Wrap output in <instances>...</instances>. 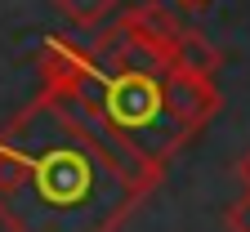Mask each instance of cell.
Masks as SVG:
<instances>
[{
	"label": "cell",
	"instance_id": "5",
	"mask_svg": "<svg viewBox=\"0 0 250 232\" xmlns=\"http://www.w3.org/2000/svg\"><path fill=\"white\" fill-rule=\"evenodd\" d=\"M219 67H224V49L210 45L201 31H188L183 27V36L170 54V72H192V76H214Z\"/></svg>",
	"mask_w": 250,
	"mask_h": 232
},
{
	"label": "cell",
	"instance_id": "8",
	"mask_svg": "<svg viewBox=\"0 0 250 232\" xmlns=\"http://www.w3.org/2000/svg\"><path fill=\"white\" fill-rule=\"evenodd\" d=\"M237 179H241V188H250V148L237 156Z\"/></svg>",
	"mask_w": 250,
	"mask_h": 232
},
{
	"label": "cell",
	"instance_id": "9",
	"mask_svg": "<svg viewBox=\"0 0 250 232\" xmlns=\"http://www.w3.org/2000/svg\"><path fill=\"white\" fill-rule=\"evenodd\" d=\"M174 5H179V9H206L210 0H174Z\"/></svg>",
	"mask_w": 250,
	"mask_h": 232
},
{
	"label": "cell",
	"instance_id": "3",
	"mask_svg": "<svg viewBox=\"0 0 250 232\" xmlns=\"http://www.w3.org/2000/svg\"><path fill=\"white\" fill-rule=\"evenodd\" d=\"M183 36V22L174 18V9H166L161 0H143L130 5L112 18L107 31H99L94 54H103L107 63H125V67H147L156 76L170 72V54Z\"/></svg>",
	"mask_w": 250,
	"mask_h": 232
},
{
	"label": "cell",
	"instance_id": "1",
	"mask_svg": "<svg viewBox=\"0 0 250 232\" xmlns=\"http://www.w3.org/2000/svg\"><path fill=\"white\" fill-rule=\"evenodd\" d=\"M166 170L41 89L0 125L5 232H121Z\"/></svg>",
	"mask_w": 250,
	"mask_h": 232
},
{
	"label": "cell",
	"instance_id": "4",
	"mask_svg": "<svg viewBox=\"0 0 250 232\" xmlns=\"http://www.w3.org/2000/svg\"><path fill=\"white\" fill-rule=\"evenodd\" d=\"M161 89H166V107H170V116H174L192 139L219 116V107H224V94H219L214 76L166 72V76H161Z\"/></svg>",
	"mask_w": 250,
	"mask_h": 232
},
{
	"label": "cell",
	"instance_id": "2",
	"mask_svg": "<svg viewBox=\"0 0 250 232\" xmlns=\"http://www.w3.org/2000/svg\"><path fill=\"white\" fill-rule=\"evenodd\" d=\"M36 76H41V89L67 98L89 125H99L103 134L130 143L139 156H147L161 170L192 139L170 116L156 72L107 63L103 54H94V45H81L72 36H62V31L41 41Z\"/></svg>",
	"mask_w": 250,
	"mask_h": 232
},
{
	"label": "cell",
	"instance_id": "6",
	"mask_svg": "<svg viewBox=\"0 0 250 232\" xmlns=\"http://www.w3.org/2000/svg\"><path fill=\"white\" fill-rule=\"evenodd\" d=\"M54 9L67 18L72 27L94 31V27H103V22L116 14V0H54Z\"/></svg>",
	"mask_w": 250,
	"mask_h": 232
},
{
	"label": "cell",
	"instance_id": "7",
	"mask_svg": "<svg viewBox=\"0 0 250 232\" xmlns=\"http://www.w3.org/2000/svg\"><path fill=\"white\" fill-rule=\"evenodd\" d=\"M224 223H228V232H250V188L224 210Z\"/></svg>",
	"mask_w": 250,
	"mask_h": 232
}]
</instances>
